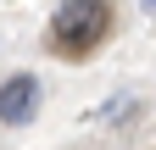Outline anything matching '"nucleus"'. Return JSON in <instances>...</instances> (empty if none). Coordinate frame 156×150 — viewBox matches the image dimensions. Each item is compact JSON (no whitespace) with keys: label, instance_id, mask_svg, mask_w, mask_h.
<instances>
[{"label":"nucleus","instance_id":"obj_3","mask_svg":"<svg viewBox=\"0 0 156 150\" xmlns=\"http://www.w3.org/2000/svg\"><path fill=\"white\" fill-rule=\"evenodd\" d=\"M145 6H151V11H156V0H145Z\"/></svg>","mask_w":156,"mask_h":150},{"label":"nucleus","instance_id":"obj_2","mask_svg":"<svg viewBox=\"0 0 156 150\" xmlns=\"http://www.w3.org/2000/svg\"><path fill=\"white\" fill-rule=\"evenodd\" d=\"M39 117V78L34 72H17V78L0 84V122L6 128H23Z\"/></svg>","mask_w":156,"mask_h":150},{"label":"nucleus","instance_id":"obj_1","mask_svg":"<svg viewBox=\"0 0 156 150\" xmlns=\"http://www.w3.org/2000/svg\"><path fill=\"white\" fill-rule=\"evenodd\" d=\"M106 22H112L106 0H62L56 17H50V45L62 50L67 61H78V56H89L106 39Z\"/></svg>","mask_w":156,"mask_h":150}]
</instances>
